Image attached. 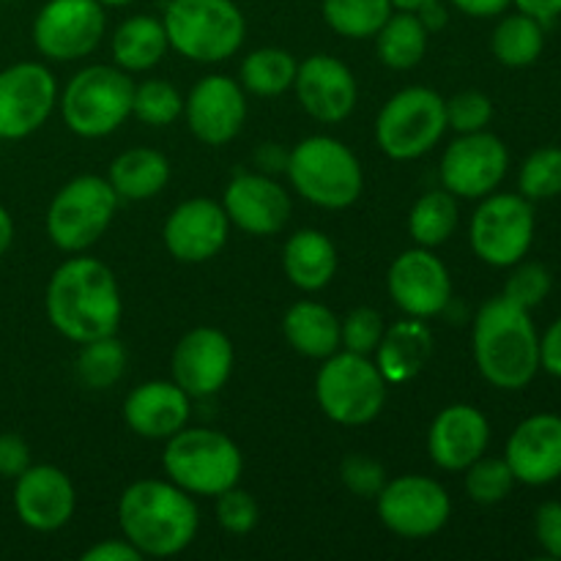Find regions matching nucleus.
<instances>
[{"label":"nucleus","mask_w":561,"mask_h":561,"mask_svg":"<svg viewBox=\"0 0 561 561\" xmlns=\"http://www.w3.org/2000/svg\"><path fill=\"white\" fill-rule=\"evenodd\" d=\"M447 131L444 96L433 88L411 85L394 93L376 118V142L394 162L420 159Z\"/></svg>","instance_id":"9d476101"},{"label":"nucleus","mask_w":561,"mask_h":561,"mask_svg":"<svg viewBox=\"0 0 561 561\" xmlns=\"http://www.w3.org/2000/svg\"><path fill=\"white\" fill-rule=\"evenodd\" d=\"M107 181L118 201H148L168 186L170 162L153 148H129L113 159Z\"/></svg>","instance_id":"c756f323"},{"label":"nucleus","mask_w":561,"mask_h":561,"mask_svg":"<svg viewBox=\"0 0 561 561\" xmlns=\"http://www.w3.org/2000/svg\"><path fill=\"white\" fill-rule=\"evenodd\" d=\"M416 16H420L422 25L427 27V33L442 31L449 20V14H447V9H444L442 0H431V3H425L422 9H416Z\"/></svg>","instance_id":"603ef678"},{"label":"nucleus","mask_w":561,"mask_h":561,"mask_svg":"<svg viewBox=\"0 0 561 561\" xmlns=\"http://www.w3.org/2000/svg\"><path fill=\"white\" fill-rule=\"evenodd\" d=\"M285 277L305 294L323 290L337 274V250L332 239L316 228H301L283 247Z\"/></svg>","instance_id":"bb28decb"},{"label":"nucleus","mask_w":561,"mask_h":561,"mask_svg":"<svg viewBox=\"0 0 561 561\" xmlns=\"http://www.w3.org/2000/svg\"><path fill=\"white\" fill-rule=\"evenodd\" d=\"M518 186L526 201H548L561 195V148H537L520 168Z\"/></svg>","instance_id":"4c0bfd02"},{"label":"nucleus","mask_w":561,"mask_h":561,"mask_svg":"<svg viewBox=\"0 0 561 561\" xmlns=\"http://www.w3.org/2000/svg\"><path fill=\"white\" fill-rule=\"evenodd\" d=\"M460 14L477 16V20H488V16H499L513 5V0H449Z\"/></svg>","instance_id":"8fccbe9b"},{"label":"nucleus","mask_w":561,"mask_h":561,"mask_svg":"<svg viewBox=\"0 0 561 561\" xmlns=\"http://www.w3.org/2000/svg\"><path fill=\"white\" fill-rule=\"evenodd\" d=\"M164 474L190 496H219L239 485L244 458L230 436L208 427H190L168 438L162 453Z\"/></svg>","instance_id":"39448f33"},{"label":"nucleus","mask_w":561,"mask_h":561,"mask_svg":"<svg viewBox=\"0 0 561 561\" xmlns=\"http://www.w3.org/2000/svg\"><path fill=\"white\" fill-rule=\"evenodd\" d=\"M257 518H261L257 502L252 499V493L241 491L239 485L228 488L217 496V520L230 535H250L257 526Z\"/></svg>","instance_id":"37998d69"},{"label":"nucleus","mask_w":561,"mask_h":561,"mask_svg":"<svg viewBox=\"0 0 561 561\" xmlns=\"http://www.w3.org/2000/svg\"><path fill=\"white\" fill-rule=\"evenodd\" d=\"M510 168V151L491 131H471L449 142L442 157V186L455 197L482 201L499 190Z\"/></svg>","instance_id":"2eb2a0df"},{"label":"nucleus","mask_w":561,"mask_h":561,"mask_svg":"<svg viewBox=\"0 0 561 561\" xmlns=\"http://www.w3.org/2000/svg\"><path fill=\"white\" fill-rule=\"evenodd\" d=\"M184 118L206 146H228L247 121L244 88L228 75H208L184 99Z\"/></svg>","instance_id":"a211bd4d"},{"label":"nucleus","mask_w":561,"mask_h":561,"mask_svg":"<svg viewBox=\"0 0 561 561\" xmlns=\"http://www.w3.org/2000/svg\"><path fill=\"white\" fill-rule=\"evenodd\" d=\"M447 107V129L471 135L482 131L493 118V102L482 91H460L453 99H444Z\"/></svg>","instance_id":"79ce46f5"},{"label":"nucleus","mask_w":561,"mask_h":561,"mask_svg":"<svg viewBox=\"0 0 561 561\" xmlns=\"http://www.w3.org/2000/svg\"><path fill=\"white\" fill-rule=\"evenodd\" d=\"M230 219L222 203L190 197L170 211L162 228L164 247L181 263H206L228 244Z\"/></svg>","instance_id":"6ab92c4d"},{"label":"nucleus","mask_w":561,"mask_h":561,"mask_svg":"<svg viewBox=\"0 0 561 561\" xmlns=\"http://www.w3.org/2000/svg\"><path fill=\"white\" fill-rule=\"evenodd\" d=\"M140 551L129 540H102L82 553V561H142Z\"/></svg>","instance_id":"de8ad7c7"},{"label":"nucleus","mask_w":561,"mask_h":561,"mask_svg":"<svg viewBox=\"0 0 561 561\" xmlns=\"http://www.w3.org/2000/svg\"><path fill=\"white\" fill-rule=\"evenodd\" d=\"M110 49H113L115 66L124 69L126 75L148 71L168 55V31H164L162 20H157V16H129V20L121 22L118 31L113 33Z\"/></svg>","instance_id":"c85d7f7f"},{"label":"nucleus","mask_w":561,"mask_h":561,"mask_svg":"<svg viewBox=\"0 0 561 561\" xmlns=\"http://www.w3.org/2000/svg\"><path fill=\"white\" fill-rule=\"evenodd\" d=\"M431 33L422 25L416 11L394 9L392 16L376 33V53L383 66L394 71H409L422 64L427 53Z\"/></svg>","instance_id":"7c9ffc66"},{"label":"nucleus","mask_w":561,"mask_h":561,"mask_svg":"<svg viewBox=\"0 0 561 561\" xmlns=\"http://www.w3.org/2000/svg\"><path fill=\"white\" fill-rule=\"evenodd\" d=\"M535 208L524 195L491 192L482 197L469 225L471 250L488 266L510 268L520 263L535 241Z\"/></svg>","instance_id":"9b49d317"},{"label":"nucleus","mask_w":561,"mask_h":561,"mask_svg":"<svg viewBox=\"0 0 561 561\" xmlns=\"http://www.w3.org/2000/svg\"><path fill=\"white\" fill-rule=\"evenodd\" d=\"M222 208L230 225L250 236L279 233L290 219L288 192L261 173L236 175L225 190Z\"/></svg>","instance_id":"b1692460"},{"label":"nucleus","mask_w":561,"mask_h":561,"mask_svg":"<svg viewBox=\"0 0 561 561\" xmlns=\"http://www.w3.org/2000/svg\"><path fill=\"white\" fill-rule=\"evenodd\" d=\"M513 5H518V11H524V14L540 20L542 25L561 16V0H513Z\"/></svg>","instance_id":"3c124183"},{"label":"nucleus","mask_w":561,"mask_h":561,"mask_svg":"<svg viewBox=\"0 0 561 561\" xmlns=\"http://www.w3.org/2000/svg\"><path fill=\"white\" fill-rule=\"evenodd\" d=\"M283 334L296 354L307 359H327L340 351V318L321 301L301 299L288 307L283 318Z\"/></svg>","instance_id":"cd10ccee"},{"label":"nucleus","mask_w":561,"mask_h":561,"mask_svg":"<svg viewBox=\"0 0 561 561\" xmlns=\"http://www.w3.org/2000/svg\"><path fill=\"white\" fill-rule=\"evenodd\" d=\"M491 444V425L480 409L469 403L447 405L427 431V455L444 471H466Z\"/></svg>","instance_id":"5701e85b"},{"label":"nucleus","mask_w":561,"mask_h":561,"mask_svg":"<svg viewBox=\"0 0 561 561\" xmlns=\"http://www.w3.org/2000/svg\"><path fill=\"white\" fill-rule=\"evenodd\" d=\"M11 244H14V219L5 206H0V257L11 250Z\"/></svg>","instance_id":"864d4df0"},{"label":"nucleus","mask_w":561,"mask_h":561,"mask_svg":"<svg viewBox=\"0 0 561 561\" xmlns=\"http://www.w3.org/2000/svg\"><path fill=\"white\" fill-rule=\"evenodd\" d=\"M535 535L548 557L561 559V502H546L537 507Z\"/></svg>","instance_id":"a18cd8bd"},{"label":"nucleus","mask_w":561,"mask_h":561,"mask_svg":"<svg viewBox=\"0 0 561 561\" xmlns=\"http://www.w3.org/2000/svg\"><path fill=\"white\" fill-rule=\"evenodd\" d=\"M540 367L546 373H551V376L561 378V318L553 321L546 337L540 340Z\"/></svg>","instance_id":"09e8293b"},{"label":"nucleus","mask_w":561,"mask_h":561,"mask_svg":"<svg viewBox=\"0 0 561 561\" xmlns=\"http://www.w3.org/2000/svg\"><path fill=\"white\" fill-rule=\"evenodd\" d=\"M162 25L170 49L197 64L233 58L247 36V20L233 0H170Z\"/></svg>","instance_id":"423d86ee"},{"label":"nucleus","mask_w":561,"mask_h":561,"mask_svg":"<svg viewBox=\"0 0 561 561\" xmlns=\"http://www.w3.org/2000/svg\"><path fill=\"white\" fill-rule=\"evenodd\" d=\"M504 460L515 482L540 488L561 477V416L535 414L520 422L507 438Z\"/></svg>","instance_id":"4be33fe9"},{"label":"nucleus","mask_w":561,"mask_h":561,"mask_svg":"<svg viewBox=\"0 0 561 561\" xmlns=\"http://www.w3.org/2000/svg\"><path fill=\"white\" fill-rule=\"evenodd\" d=\"M131 115L148 126H168L184 115V99L170 82L146 80L131 93Z\"/></svg>","instance_id":"e433bc0d"},{"label":"nucleus","mask_w":561,"mask_h":561,"mask_svg":"<svg viewBox=\"0 0 561 561\" xmlns=\"http://www.w3.org/2000/svg\"><path fill=\"white\" fill-rule=\"evenodd\" d=\"M387 288L405 316L422 321L444 312L453 301L449 268L427 247H414L394 257L387 274Z\"/></svg>","instance_id":"dca6fc26"},{"label":"nucleus","mask_w":561,"mask_h":561,"mask_svg":"<svg viewBox=\"0 0 561 561\" xmlns=\"http://www.w3.org/2000/svg\"><path fill=\"white\" fill-rule=\"evenodd\" d=\"M233 365L236 351L228 334L214 327H197L175 343L170 370L192 400H201L217 394L230 381Z\"/></svg>","instance_id":"f3484780"},{"label":"nucleus","mask_w":561,"mask_h":561,"mask_svg":"<svg viewBox=\"0 0 561 561\" xmlns=\"http://www.w3.org/2000/svg\"><path fill=\"white\" fill-rule=\"evenodd\" d=\"M477 370L491 387L518 392L540 373V337L529 310L507 296H493L480 307L471 329Z\"/></svg>","instance_id":"f03ea898"},{"label":"nucleus","mask_w":561,"mask_h":561,"mask_svg":"<svg viewBox=\"0 0 561 561\" xmlns=\"http://www.w3.org/2000/svg\"><path fill=\"white\" fill-rule=\"evenodd\" d=\"M107 16L99 0H47L33 20V44L47 60L69 64L102 44Z\"/></svg>","instance_id":"ddd939ff"},{"label":"nucleus","mask_w":561,"mask_h":561,"mask_svg":"<svg viewBox=\"0 0 561 561\" xmlns=\"http://www.w3.org/2000/svg\"><path fill=\"white\" fill-rule=\"evenodd\" d=\"M131 93L135 82L118 66H85L60 93L64 124L85 140L113 135L131 115Z\"/></svg>","instance_id":"0eeeda50"},{"label":"nucleus","mask_w":561,"mask_h":561,"mask_svg":"<svg viewBox=\"0 0 561 561\" xmlns=\"http://www.w3.org/2000/svg\"><path fill=\"white\" fill-rule=\"evenodd\" d=\"M118 526L126 540L151 559L179 557L201 526L195 502L170 480H137L121 493Z\"/></svg>","instance_id":"7ed1b4c3"},{"label":"nucleus","mask_w":561,"mask_h":561,"mask_svg":"<svg viewBox=\"0 0 561 561\" xmlns=\"http://www.w3.org/2000/svg\"><path fill=\"white\" fill-rule=\"evenodd\" d=\"M392 0H323V20L337 36L376 38L383 22L392 16Z\"/></svg>","instance_id":"f704fd0d"},{"label":"nucleus","mask_w":561,"mask_h":561,"mask_svg":"<svg viewBox=\"0 0 561 561\" xmlns=\"http://www.w3.org/2000/svg\"><path fill=\"white\" fill-rule=\"evenodd\" d=\"M192 398L175 381H146L124 400V420L131 433L151 442H168L190 425Z\"/></svg>","instance_id":"393cba45"},{"label":"nucleus","mask_w":561,"mask_h":561,"mask_svg":"<svg viewBox=\"0 0 561 561\" xmlns=\"http://www.w3.org/2000/svg\"><path fill=\"white\" fill-rule=\"evenodd\" d=\"M75 510V485L58 466L31 463L14 480V513L27 529L42 531V535L64 529Z\"/></svg>","instance_id":"aec40b11"},{"label":"nucleus","mask_w":561,"mask_h":561,"mask_svg":"<svg viewBox=\"0 0 561 561\" xmlns=\"http://www.w3.org/2000/svg\"><path fill=\"white\" fill-rule=\"evenodd\" d=\"M126 348L115 334L107 337L91 340V343L80 345V354H77V378L85 383L93 392H102V389H113L115 383L124 378L126 373Z\"/></svg>","instance_id":"c9c22d12"},{"label":"nucleus","mask_w":561,"mask_h":561,"mask_svg":"<svg viewBox=\"0 0 561 561\" xmlns=\"http://www.w3.org/2000/svg\"><path fill=\"white\" fill-rule=\"evenodd\" d=\"M383 332H387V323L381 312L373 307H356L345 316V321H340V345H345L351 354L370 356L376 354Z\"/></svg>","instance_id":"ea45409f"},{"label":"nucleus","mask_w":561,"mask_h":561,"mask_svg":"<svg viewBox=\"0 0 561 561\" xmlns=\"http://www.w3.org/2000/svg\"><path fill=\"white\" fill-rule=\"evenodd\" d=\"M389 383L370 356L332 354L316 376V400L323 414L345 427H362L387 405Z\"/></svg>","instance_id":"6e6552de"},{"label":"nucleus","mask_w":561,"mask_h":561,"mask_svg":"<svg viewBox=\"0 0 561 561\" xmlns=\"http://www.w3.org/2000/svg\"><path fill=\"white\" fill-rule=\"evenodd\" d=\"M551 274H548L546 266L540 263H515L513 274L507 277V285H504V294L513 305L524 307V310H535L551 294Z\"/></svg>","instance_id":"a19ab883"},{"label":"nucleus","mask_w":561,"mask_h":561,"mask_svg":"<svg viewBox=\"0 0 561 561\" xmlns=\"http://www.w3.org/2000/svg\"><path fill=\"white\" fill-rule=\"evenodd\" d=\"M290 186L312 206L340 211L354 206L365 190V170L345 142L329 135H312L296 142L285 159Z\"/></svg>","instance_id":"20e7f679"},{"label":"nucleus","mask_w":561,"mask_h":561,"mask_svg":"<svg viewBox=\"0 0 561 561\" xmlns=\"http://www.w3.org/2000/svg\"><path fill=\"white\" fill-rule=\"evenodd\" d=\"M296 96L307 115L321 124H340L348 118L359 99L356 77L348 66L334 55H310L296 69Z\"/></svg>","instance_id":"412c9836"},{"label":"nucleus","mask_w":561,"mask_h":561,"mask_svg":"<svg viewBox=\"0 0 561 561\" xmlns=\"http://www.w3.org/2000/svg\"><path fill=\"white\" fill-rule=\"evenodd\" d=\"M294 55L279 47H261L250 53L241 64V88H247L255 96H279L288 88H294L296 80Z\"/></svg>","instance_id":"72a5a7b5"},{"label":"nucleus","mask_w":561,"mask_h":561,"mask_svg":"<svg viewBox=\"0 0 561 561\" xmlns=\"http://www.w3.org/2000/svg\"><path fill=\"white\" fill-rule=\"evenodd\" d=\"M99 3H102L104 9H121V5H131L137 3V0H99Z\"/></svg>","instance_id":"6e6d98bb"},{"label":"nucleus","mask_w":561,"mask_h":561,"mask_svg":"<svg viewBox=\"0 0 561 561\" xmlns=\"http://www.w3.org/2000/svg\"><path fill=\"white\" fill-rule=\"evenodd\" d=\"M455 228H458V197L444 186L425 192L409 214L411 239L427 250H436L444 241H449Z\"/></svg>","instance_id":"473e14b6"},{"label":"nucleus","mask_w":561,"mask_h":561,"mask_svg":"<svg viewBox=\"0 0 561 561\" xmlns=\"http://www.w3.org/2000/svg\"><path fill=\"white\" fill-rule=\"evenodd\" d=\"M31 466V447L16 433H0V477L16 480Z\"/></svg>","instance_id":"49530a36"},{"label":"nucleus","mask_w":561,"mask_h":561,"mask_svg":"<svg viewBox=\"0 0 561 561\" xmlns=\"http://www.w3.org/2000/svg\"><path fill=\"white\" fill-rule=\"evenodd\" d=\"M118 195L102 175H77L60 186L47 208V236L58 250L85 252L107 233L118 208Z\"/></svg>","instance_id":"1a4fd4ad"},{"label":"nucleus","mask_w":561,"mask_h":561,"mask_svg":"<svg viewBox=\"0 0 561 561\" xmlns=\"http://www.w3.org/2000/svg\"><path fill=\"white\" fill-rule=\"evenodd\" d=\"M58 104L55 75L38 60L0 71V140H25L42 129Z\"/></svg>","instance_id":"4468645a"},{"label":"nucleus","mask_w":561,"mask_h":561,"mask_svg":"<svg viewBox=\"0 0 561 561\" xmlns=\"http://www.w3.org/2000/svg\"><path fill=\"white\" fill-rule=\"evenodd\" d=\"M376 365L387 383H405L420 376L433 356V332L422 318L387 327L376 348Z\"/></svg>","instance_id":"a878e982"},{"label":"nucleus","mask_w":561,"mask_h":561,"mask_svg":"<svg viewBox=\"0 0 561 561\" xmlns=\"http://www.w3.org/2000/svg\"><path fill=\"white\" fill-rule=\"evenodd\" d=\"M340 477L343 485L359 499H376L387 485V471L370 455H348L340 466Z\"/></svg>","instance_id":"c03bdc74"},{"label":"nucleus","mask_w":561,"mask_h":561,"mask_svg":"<svg viewBox=\"0 0 561 561\" xmlns=\"http://www.w3.org/2000/svg\"><path fill=\"white\" fill-rule=\"evenodd\" d=\"M425 3H431V0H392L394 9H400V11H416V9H422Z\"/></svg>","instance_id":"5fc2aeb1"},{"label":"nucleus","mask_w":561,"mask_h":561,"mask_svg":"<svg viewBox=\"0 0 561 561\" xmlns=\"http://www.w3.org/2000/svg\"><path fill=\"white\" fill-rule=\"evenodd\" d=\"M381 524L403 540H425L438 535L453 515L447 488L425 474H403L387 480L376 496Z\"/></svg>","instance_id":"f8f14e48"},{"label":"nucleus","mask_w":561,"mask_h":561,"mask_svg":"<svg viewBox=\"0 0 561 561\" xmlns=\"http://www.w3.org/2000/svg\"><path fill=\"white\" fill-rule=\"evenodd\" d=\"M542 47H546V25L524 11L504 16L491 36L493 55L510 69L531 66L542 55Z\"/></svg>","instance_id":"2f4dec72"},{"label":"nucleus","mask_w":561,"mask_h":561,"mask_svg":"<svg viewBox=\"0 0 561 561\" xmlns=\"http://www.w3.org/2000/svg\"><path fill=\"white\" fill-rule=\"evenodd\" d=\"M515 474L504 458H477L466 469V493L477 504H499L510 496Z\"/></svg>","instance_id":"58836bf2"},{"label":"nucleus","mask_w":561,"mask_h":561,"mask_svg":"<svg viewBox=\"0 0 561 561\" xmlns=\"http://www.w3.org/2000/svg\"><path fill=\"white\" fill-rule=\"evenodd\" d=\"M0 3H20V0H0Z\"/></svg>","instance_id":"4d7b16f0"},{"label":"nucleus","mask_w":561,"mask_h":561,"mask_svg":"<svg viewBox=\"0 0 561 561\" xmlns=\"http://www.w3.org/2000/svg\"><path fill=\"white\" fill-rule=\"evenodd\" d=\"M44 307L49 327L80 345L118 332L124 316V299L113 268L88 255H75L55 268Z\"/></svg>","instance_id":"f257e3e1"}]
</instances>
